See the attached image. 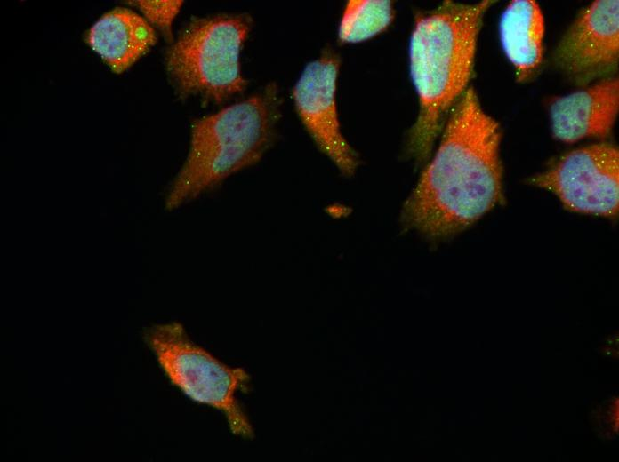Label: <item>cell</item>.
Masks as SVG:
<instances>
[{
    "label": "cell",
    "instance_id": "obj_1",
    "mask_svg": "<svg viewBox=\"0 0 619 462\" xmlns=\"http://www.w3.org/2000/svg\"><path fill=\"white\" fill-rule=\"evenodd\" d=\"M498 123L469 87L451 109L438 147L406 199L405 223L431 238L462 231L501 203Z\"/></svg>",
    "mask_w": 619,
    "mask_h": 462
},
{
    "label": "cell",
    "instance_id": "obj_2",
    "mask_svg": "<svg viewBox=\"0 0 619 462\" xmlns=\"http://www.w3.org/2000/svg\"><path fill=\"white\" fill-rule=\"evenodd\" d=\"M494 3L447 0L414 16L409 70L419 108L407 149L418 163L430 155L451 109L468 89L483 19Z\"/></svg>",
    "mask_w": 619,
    "mask_h": 462
},
{
    "label": "cell",
    "instance_id": "obj_3",
    "mask_svg": "<svg viewBox=\"0 0 619 462\" xmlns=\"http://www.w3.org/2000/svg\"><path fill=\"white\" fill-rule=\"evenodd\" d=\"M277 88L196 120L188 156L167 193L172 211L258 163L271 145L277 120Z\"/></svg>",
    "mask_w": 619,
    "mask_h": 462
},
{
    "label": "cell",
    "instance_id": "obj_4",
    "mask_svg": "<svg viewBox=\"0 0 619 462\" xmlns=\"http://www.w3.org/2000/svg\"><path fill=\"white\" fill-rule=\"evenodd\" d=\"M143 338L173 386L194 402L221 411L233 434L254 437L251 421L237 399V394L249 387L251 377L245 370L222 362L196 344L176 321L149 327Z\"/></svg>",
    "mask_w": 619,
    "mask_h": 462
},
{
    "label": "cell",
    "instance_id": "obj_5",
    "mask_svg": "<svg viewBox=\"0 0 619 462\" xmlns=\"http://www.w3.org/2000/svg\"><path fill=\"white\" fill-rule=\"evenodd\" d=\"M251 27L245 15L222 14L191 22L166 52L167 72L182 96L216 103L242 92L239 56Z\"/></svg>",
    "mask_w": 619,
    "mask_h": 462
},
{
    "label": "cell",
    "instance_id": "obj_6",
    "mask_svg": "<svg viewBox=\"0 0 619 462\" xmlns=\"http://www.w3.org/2000/svg\"><path fill=\"white\" fill-rule=\"evenodd\" d=\"M619 154L599 143L574 149L529 179L559 197L569 211L614 218L619 204Z\"/></svg>",
    "mask_w": 619,
    "mask_h": 462
},
{
    "label": "cell",
    "instance_id": "obj_7",
    "mask_svg": "<svg viewBox=\"0 0 619 462\" xmlns=\"http://www.w3.org/2000/svg\"><path fill=\"white\" fill-rule=\"evenodd\" d=\"M618 59V0H599L583 9L553 53L556 67L580 86L609 77L617 69Z\"/></svg>",
    "mask_w": 619,
    "mask_h": 462
},
{
    "label": "cell",
    "instance_id": "obj_8",
    "mask_svg": "<svg viewBox=\"0 0 619 462\" xmlns=\"http://www.w3.org/2000/svg\"><path fill=\"white\" fill-rule=\"evenodd\" d=\"M339 56L326 50L306 65L293 89L297 114L322 151L346 175L358 167V157L343 137L336 108Z\"/></svg>",
    "mask_w": 619,
    "mask_h": 462
},
{
    "label": "cell",
    "instance_id": "obj_9",
    "mask_svg": "<svg viewBox=\"0 0 619 462\" xmlns=\"http://www.w3.org/2000/svg\"><path fill=\"white\" fill-rule=\"evenodd\" d=\"M618 108V78H603L551 100L549 104L551 133L565 143L586 138H605L613 129Z\"/></svg>",
    "mask_w": 619,
    "mask_h": 462
},
{
    "label": "cell",
    "instance_id": "obj_10",
    "mask_svg": "<svg viewBox=\"0 0 619 462\" xmlns=\"http://www.w3.org/2000/svg\"><path fill=\"white\" fill-rule=\"evenodd\" d=\"M87 41L114 72L121 73L155 44L157 36L145 19L129 9L118 7L93 24Z\"/></svg>",
    "mask_w": 619,
    "mask_h": 462
},
{
    "label": "cell",
    "instance_id": "obj_11",
    "mask_svg": "<svg viewBox=\"0 0 619 462\" xmlns=\"http://www.w3.org/2000/svg\"><path fill=\"white\" fill-rule=\"evenodd\" d=\"M543 36L544 20L535 1L514 0L507 4L499 20V38L518 82L529 80L541 66Z\"/></svg>",
    "mask_w": 619,
    "mask_h": 462
},
{
    "label": "cell",
    "instance_id": "obj_12",
    "mask_svg": "<svg viewBox=\"0 0 619 462\" xmlns=\"http://www.w3.org/2000/svg\"><path fill=\"white\" fill-rule=\"evenodd\" d=\"M393 18L391 1H348L339 24L338 38L343 44L369 40L386 30Z\"/></svg>",
    "mask_w": 619,
    "mask_h": 462
},
{
    "label": "cell",
    "instance_id": "obj_13",
    "mask_svg": "<svg viewBox=\"0 0 619 462\" xmlns=\"http://www.w3.org/2000/svg\"><path fill=\"white\" fill-rule=\"evenodd\" d=\"M145 16L146 20L157 27L165 36L172 40V25L179 13L182 1H130Z\"/></svg>",
    "mask_w": 619,
    "mask_h": 462
}]
</instances>
